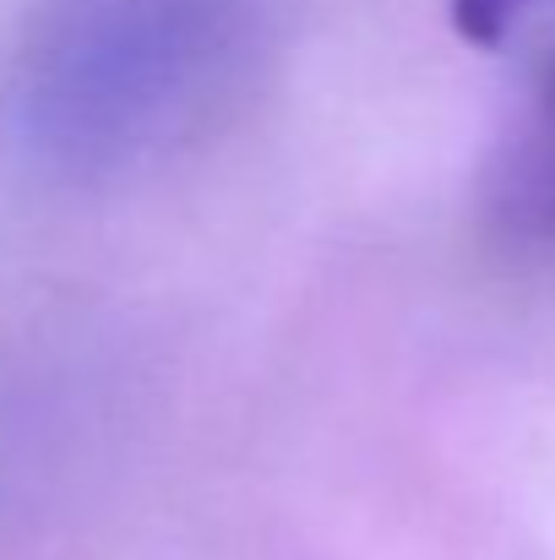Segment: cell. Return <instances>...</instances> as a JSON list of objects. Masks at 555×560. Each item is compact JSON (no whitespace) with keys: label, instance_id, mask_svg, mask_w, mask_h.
Masks as SVG:
<instances>
[{"label":"cell","instance_id":"cell-1","mask_svg":"<svg viewBox=\"0 0 555 560\" xmlns=\"http://www.w3.org/2000/svg\"><path fill=\"white\" fill-rule=\"evenodd\" d=\"M278 0H33L0 44V153L99 186L201 137L256 77Z\"/></svg>","mask_w":555,"mask_h":560},{"label":"cell","instance_id":"cell-2","mask_svg":"<svg viewBox=\"0 0 555 560\" xmlns=\"http://www.w3.org/2000/svg\"><path fill=\"white\" fill-rule=\"evenodd\" d=\"M490 212L512 240H555V60L534 93L529 120L507 142L490 186Z\"/></svg>","mask_w":555,"mask_h":560},{"label":"cell","instance_id":"cell-3","mask_svg":"<svg viewBox=\"0 0 555 560\" xmlns=\"http://www.w3.org/2000/svg\"><path fill=\"white\" fill-rule=\"evenodd\" d=\"M529 5H540V0H447V11H452V27L469 38V44H501L523 16H529Z\"/></svg>","mask_w":555,"mask_h":560}]
</instances>
